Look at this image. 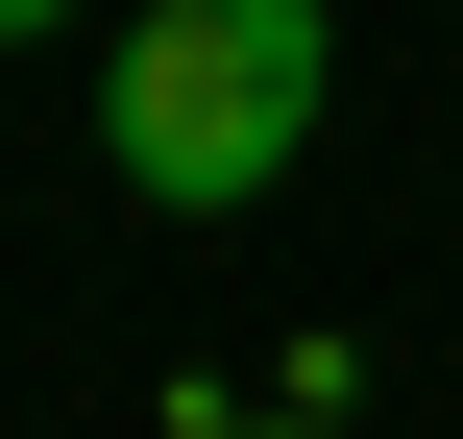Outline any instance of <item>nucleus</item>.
<instances>
[{
    "instance_id": "1",
    "label": "nucleus",
    "mask_w": 463,
    "mask_h": 439,
    "mask_svg": "<svg viewBox=\"0 0 463 439\" xmlns=\"http://www.w3.org/2000/svg\"><path fill=\"white\" fill-rule=\"evenodd\" d=\"M342 98V0H122L98 49V171L146 220H269Z\"/></svg>"
},
{
    "instance_id": "2",
    "label": "nucleus",
    "mask_w": 463,
    "mask_h": 439,
    "mask_svg": "<svg viewBox=\"0 0 463 439\" xmlns=\"http://www.w3.org/2000/svg\"><path fill=\"white\" fill-rule=\"evenodd\" d=\"M24 24H73V0H0V49H24Z\"/></svg>"
}]
</instances>
